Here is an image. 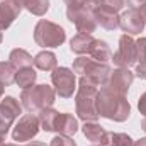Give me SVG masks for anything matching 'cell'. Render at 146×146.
<instances>
[{"mask_svg": "<svg viewBox=\"0 0 146 146\" xmlns=\"http://www.w3.org/2000/svg\"><path fill=\"white\" fill-rule=\"evenodd\" d=\"M95 106H97V114L102 117H107L112 121L122 122L129 117V102L126 100L124 95H117L114 92H110L107 88H102L100 92H97L95 97Z\"/></svg>", "mask_w": 146, "mask_h": 146, "instance_id": "1", "label": "cell"}, {"mask_svg": "<svg viewBox=\"0 0 146 146\" xmlns=\"http://www.w3.org/2000/svg\"><path fill=\"white\" fill-rule=\"evenodd\" d=\"M56 99V92L48 87V85H36V87H29L22 92L21 100L24 109L29 110L31 114H37L41 110L48 109L53 106Z\"/></svg>", "mask_w": 146, "mask_h": 146, "instance_id": "2", "label": "cell"}, {"mask_svg": "<svg viewBox=\"0 0 146 146\" xmlns=\"http://www.w3.org/2000/svg\"><path fill=\"white\" fill-rule=\"evenodd\" d=\"M66 39L65 29L60 27L58 24H53L49 21L41 19L34 29V41L41 48H56L63 44Z\"/></svg>", "mask_w": 146, "mask_h": 146, "instance_id": "3", "label": "cell"}, {"mask_svg": "<svg viewBox=\"0 0 146 146\" xmlns=\"http://www.w3.org/2000/svg\"><path fill=\"white\" fill-rule=\"evenodd\" d=\"M112 60H114V65L117 68H127V66H131V65H134L138 61L136 41L129 34L121 36V39H119V49L115 51Z\"/></svg>", "mask_w": 146, "mask_h": 146, "instance_id": "4", "label": "cell"}, {"mask_svg": "<svg viewBox=\"0 0 146 146\" xmlns=\"http://www.w3.org/2000/svg\"><path fill=\"white\" fill-rule=\"evenodd\" d=\"M39 127H41V122H39V117L34 114H26L19 119V122L14 126V131H12V138L14 141L17 143H27L31 141L33 138H36V134L39 133Z\"/></svg>", "mask_w": 146, "mask_h": 146, "instance_id": "5", "label": "cell"}, {"mask_svg": "<svg viewBox=\"0 0 146 146\" xmlns=\"http://www.w3.org/2000/svg\"><path fill=\"white\" fill-rule=\"evenodd\" d=\"M51 82L54 85V92L63 97L68 99L72 97L75 92V72H72L70 68H54L53 75H51Z\"/></svg>", "mask_w": 146, "mask_h": 146, "instance_id": "6", "label": "cell"}, {"mask_svg": "<svg viewBox=\"0 0 146 146\" xmlns=\"http://www.w3.org/2000/svg\"><path fill=\"white\" fill-rule=\"evenodd\" d=\"M66 15H68V21H72L76 26L78 33H82V34H92L97 29V21H95L94 10H90L87 7L78 9V10L66 9Z\"/></svg>", "mask_w": 146, "mask_h": 146, "instance_id": "7", "label": "cell"}, {"mask_svg": "<svg viewBox=\"0 0 146 146\" xmlns=\"http://www.w3.org/2000/svg\"><path fill=\"white\" fill-rule=\"evenodd\" d=\"M133 80H134V73H131L127 68H117V70L110 72L109 80L106 82L104 88H107L117 95H126Z\"/></svg>", "mask_w": 146, "mask_h": 146, "instance_id": "8", "label": "cell"}, {"mask_svg": "<svg viewBox=\"0 0 146 146\" xmlns=\"http://www.w3.org/2000/svg\"><path fill=\"white\" fill-rule=\"evenodd\" d=\"M95 97H97V94H76V99H75L76 114L85 122H95L97 117H99L97 106H95Z\"/></svg>", "mask_w": 146, "mask_h": 146, "instance_id": "9", "label": "cell"}, {"mask_svg": "<svg viewBox=\"0 0 146 146\" xmlns=\"http://www.w3.org/2000/svg\"><path fill=\"white\" fill-rule=\"evenodd\" d=\"M21 0H0V31L10 27V24L21 14Z\"/></svg>", "mask_w": 146, "mask_h": 146, "instance_id": "10", "label": "cell"}, {"mask_svg": "<svg viewBox=\"0 0 146 146\" xmlns=\"http://www.w3.org/2000/svg\"><path fill=\"white\" fill-rule=\"evenodd\" d=\"M119 27L126 31L127 34H139L145 27V21L139 14V10H127L119 17Z\"/></svg>", "mask_w": 146, "mask_h": 146, "instance_id": "11", "label": "cell"}, {"mask_svg": "<svg viewBox=\"0 0 146 146\" xmlns=\"http://www.w3.org/2000/svg\"><path fill=\"white\" fill-rule=\"evenodd\" d=\"M94 15H95V21H97V24H100L104 29H115V27H119V15H117V12L114 10V9H110L107 5H104V3H100L95 10H94Z\"/></svg>", "mask_w": 146, "mask_h": 146, "instance_id": "12", "label": "cell"}, {"mask_svg": "<svg viewBox=\"0 0 146 146\" xmlns=\"http://www.w3.org/2000/svg\"><path fill=\"white\" fill-rule=\"evenodd\" d=\"M54 131L63 136H73L78 131V122L72 114H58L54 122Z\"/></svg>", "mask_w": 146, "mask_h": 146, "instance_id": "13", "label": "cell"}, {"mask_svg": "<svg viewBox=\"0 0 146 146\" xmlns=\"http://www.w3.org/2000/svg\"><path fill=\"white\" fill-rule=\"evenodd\" d=\"M94 42H95V39H94L92 34H82V33H78L70 41V49H72L73 53H76V54H85V53H90Z\"/></svg>", "mask_w": 146, "mask_h": 146, "instance_id": "14", "label": "cell"}, {"mask_svg": "<svg viewBox=\"0 0 146 146\" xmlns=\"http://www.w3.org/2000/svg\"><path fill=\"white\" fill-rule=\"evenodd\" d=\"M88 54H90L92 60H95L99 63H107L109 60H112V51H110L109 44L106 41H99V39H95Z\"/></svg>", "mask_w": 146, "mask_h": 146, "instance_id": "15", "label": "cell"}, {"mask_svg": "<svg viewBox=\"0 0 146 146\" xmlns=\"http://www.w3.org/2000/svg\"><path fill=\"white\" fill-rule=\"evenodd\" d=\"M9 60H10V63H12V66H14L15 70H22V68L33 66V63H34L33 56H31L26 49H19V48H17V49H12Z\"/></svg>", "mask_w": 146, "mask_h": 146, "instance_id": "16", "label": "cell"}, {"mask_svg": "<svg viewBox=\"0 0 146 146\" xmlns=\"http://www.w3.org/2000/svg\"><path fill=\"white\" fill-rule=\"evenodd\" d=\"M0 109H2V112H3L9 119H12V121H15V119L22 114V107H21V104H19L14 97H5V99H2Z\"/></svg>", "mask_w": 146, "mask_h": 146, "instance_id": "17", "label": "cell"}, {"mask_svg": "<svg viewBox=\"0 0 146 146\" xmlns=\"http://www.w3.org/2000/svg\"><path fill=\"white\" fill-rule=\"evenodd\" d=\"M34 65H36L39 70L51 72V70L56 68V56L51 51H41L39 54H36V58H34Z\"/></svg>", "mask_w": 146, "mask_h": 146, "instance_id": "18", "label": "cell"}, {"mask_svg": "<svg viewBox=\"0 0 146 146\" xmlns=\"http://www.w3.org/2000/svg\"><path fill=\"white\" fill-rule=\"evenodd\" d=\"M36 72L33 70V66H27V68H22L19 70V73H15V83L21 87V88H29L33 87V83L36 82Z\"/></svg>", "mask_w": 146, "mask_h": 146, "instance_id": "19", "label": "cell"}, {"mask_svg": "<svg viewBox=\"0 0 146 146\" xmlns=\"http://www.w3.org/2000/svg\"><path fill=\"white\" fill-rule=\"evenodd\" d=\"M58 110L54 109H44L39 112V122H41V127L44 131H54V122H56V117H58Z\"/></svg>", "mask_w": 146, "mask_h": 146, "instance_id": "20", "label": "cell"}, {"mask_svg": "<svg viewBox=\"0 0 146 146\" xmlns=\"http://www.w3.org/2000/svg\"><path fill=\"white\" fill-rule=\"evenodd\" d=\"M21 3H22V7H26L34 15H44L49 9L48 0H21Z\"/></svg>", "mask_w": 146, "mask_h": 146, "instance_id": "21", "label": "cell"}, {"mask_svg": "<svg viewBox=\"0 0 146 146\" xmlns=\"http://www.w3.org/2000/svg\"><path fill=\"white\" fill-rule=\"evenodd\" d=\"M0 83H2L3 87L15 83V68L12 66L10 61H9V63L0 61Z\"/></svg>", "mask_w": 146, "mask_h": 146, "instance_id": "22", "label": "cell"}, {"mask_svg": "<svg viewBox=\"0 0 146 146\" xmlns=\"http://www.w3.org/2000/svg\"><path fill=\"white\" fill-rule=\"evenodd\" d=\"M112 146H134V141L124 133H110Z\"/></svg>", "mask_w": 146, "mask_h": 146, "instance_id": "23", "label": "cell"}, {"mask_svg": "<svg viewBox=\"0 0 146 146\" xmlns=\"http://www.w3.org/2000/svg\"><path fill=\"white\" fill-rule=\"evenodd\" d=\"M92 61H94V60H92V58H87V56H80V58H76L75 63H73V72L83 75V73L87 72V68L90 66Z\"/></svg>", "mask_w": 146, "mask_h": 146, "instance_id": "24", "label": "cell"}, {"mask_svg": "<svg viewBox=\"0 0 146 146\" xmlns=\"http://www.w3.org/2000/svg\"><path fill=\"white\" fill-rule=\"evenodd\" d=\"M14 124V121L12 119H9L3 112H2V109H0V139H3L5 138V134L9 133V129H10V126Z\"/></svg>", "mask_w": 146, "mask_h": 146, "instance_id": "25", "label": "cell"}, {"mask_svg": "<svg viewBox=\"0 0 146 146\" xmlns=\"http://www.w3.org/2000/svg\"><path fill=\"white\" fill-rule=\"evenodd\" d=\"M49 146H76V143L73 141L70 136H63V134H58L56 138L51 139V145Z\"/></svg>", "mask_w": 146, "mask_h": 146, "instance_id": "26", "label": "cell"}, {"mask_svg": "<svg viewBox=\"0 0 146 146\" xmlns=\"http://www.w3.org/2000/svg\"><path fill=\"white\" fill-rule=\"evenodd\" d=\"M136 48H138V60H146V37H141L139 41H136Z\"/></svg>", "mask_w": 146, "mask_h": 146, "instance_id": "27", "label": "cell"}, {"mask_svg": "<svg viewBox=\"0 0 146 146\" xmlns=\"http://www.w3.org/2000/svg\"><path fill=\"white\" fill-rule=\"evenodd\" d=\"M65 3L72 10H78V9H85L87 7V0H65Z\"/></svg>", "mask_w": 146, "mask_h": 146, "instance_id": "28", "label": "cell"}, {"mask_svg": "<svg viewBox=\"0 0 146 146\" xmlns=\"http://www.w3.org/2000/svg\"><path fill=\"white\" fill-rule=\"evenodd\" d=\"M102 3L110 7V9H114L115 12H119L124 7V0H102Z\"/></svg>", "mask_w": 146, "mask_h": 146, "instance_id": "29", "label": "cell"}, {"mask_svg": "<svg viewBox=\"0 0 146 146\" xmlns=\"http://www.w3.org/2000/svg\"><path fill=\"white\" fill-rule=\"evenodd\" d=\"M136 75H138L139 78H145L146 80V60H143V61L136 66Z\"/></svg>", "mask_w": 146, "mask_h": 146, "instance_id": "30", "label": "cell"}, {"mask_svg": "<svg viewBox=\"0 0 146 146\" xmlns=\"http://www.w3.org/2000/svg\"><path fill=\"white\" fill-rule=\"evenodd\" d=\"M126 3H127L133 10H138V9H141L146 3V0H126Z\"/></svg>", "mask_w": 146, "mask_h": 146, "instance_id": "31", "label": "cell"}, {"mask_svg": "<svg viewBox=\"0 0 146 146\" xmlns=\"http://www.w3.org/2000/svg\"><path fill=\"white\" fill-rule=\"evenodd\" d=\"M138 109H139V112L143 114L146 117V92L139 97V102H138Z\"/></svg>", "mask_w": 146, "mask_h": 146, "instance_id": "32", "label": "cell"}, {"mask_svg": "<svg viewBox=\"0 0 146 146\" xmlns=\"http://www.w3.org/2000/svg\"><path fill=\"white\" fill-rule=\"evenodd\" d=\"M9 146H19V145H14V143H10ZM24 146H46L44 143H37V141H27V145Z\"/></svg>", "mask_w": 146, "mask_h": 146, "instance_id": "33", "label": "cell"}, {"mask_svg": "<svg viewBox=\"0 0 146 146\" xmlns=\"http://www.w3.org/2000/svg\"><path fill=\"white\" fill-rule=\"evenodd\" d=\"M139 14H141V17H143V21H145V24H146V3L139 9Z\"/></svg>", "mask_w": 146, "mask_h": 146, "instance_id": "34", "label": "cell"}, {"mask_svg": "<svg viewBox=\"0 0 146 146\" xmlns=\"http://www.w3.org/2000/svg\"><path fill=\"white\" fill-rule=\"evenodd\" d=\"M134 146H146V138L139 139V141H136V143H134Z\"/></svg>", "mask_w": 146, "mask_h": 146, "instance_id": "35", "label": "cell"}, {"mask_svg": "<svg viewBox=\"0 0 146 146\" xmlns=\"http://www.w3.org/2000/svg\"><path fill=\"white\" fill-rule=\"evenodd\" d=\"M141 129H143V131L146 133V117L143 119V121H141Z\"/></svg>", "mask_w": 146, "mask_h": 146, "instance_id": "36", "label": "cell"}, {"mask_svg": "<svg viewBox=\"0 0 146 146\" xmlns=\"http://www.w3.org/2000/svg\"><path fill=\"white\" fill-rule=\"evenodd\" d=\"M2 94H3V85L0 83V99H2Z\"/></svg>", "mask_w": 146, "mask_h": 146, "instance_id": "37", "label": "cell"}, {"mask_svg": "<svg viewBox=\"0 0 146 146\" xmlns=\"http://www.w3.org/2000/svg\"><path fill=\"white\" fill-rule=\"evenodd\" d=\"M0 146H9V145H5V143H3V139H0Z\"/></svg>", "mask_w": 146, "mask_h": 146, "instance_id": "38", "label": "cell"}, {"mask_svg": "<svg viewBox=\"0 0 146 146\" xmlns=\"http://www.w3.org/2000/svg\"><path fill=\"white\" fill-rule=\"evenodd\" d=\"M0 42H2V31H0Z\"/></svg>", "mask_w": 146, "mask_h": 146, "instance_id": "39", "label": "cell"}]
</instances>
